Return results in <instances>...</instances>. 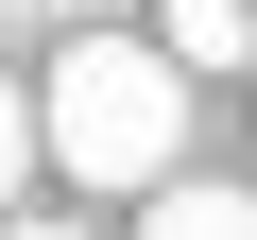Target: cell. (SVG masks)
Instances as JSON below:
<instances>
[{"mask_svg":"<svg viewBox=\"0 0 257 240\" xmlns=\"http://www.w3.org/2000/svg\"><path fill=\"white\" fill-rule=\"evenodd\" d=\"M0 240H86V223H0Z\"/></svg>","mask_w":257,"mask_h":240,"instance_id":"5b68a950","label":"cell"},{"mask_svg":"<svg viewBox=\"0 0 257 240\" xmlns=\"http://www.w3.org/2000/svg\"><path fill=\"white\" fill-rule=\"evenodd\" d=\"M155 52L172 69H257V18L240 0H155Z\"/></svg>","mask_w":257,"mask_h":240,"instance_id":"7a4b0ae2","label":"cell"},{"mask_svg":"<svg viewBox=\"0 0 257 240\" xmlns=\"http://www.w3.org/2000/svg\"><path fill=\"white\" fill-rule=\"evenodd\" d=\"M52 155V120H35V86H0V206H18V172Z\"/></svg>","mask_w":257,"mask_h":240,"instance_id":"277c9868","label":"cell"},{"mask_svg":"<svg viewBox=\"0 0 257 240\" xmlns=\"http://www.w3.org/2000/svg\"><path fill=\"white\" fill-rule=\"evenodd\" d=\"M35 120H52V155H69L86 189H172V155H189V69H172L155 35H69L52 86H35Z\"/></svg>","mask_w":257,"mask_h":240,"instance_id":"6da1fadb","label":"cell"},{"mask_svg":"<svg viewBox=\"0 0 257 240\" xmlns=\"http://www.w3.org/2000/svg\"><path fill=\"white\" fill-rule=\"evenodd\" d=\"M138 240H257V206H240V189H189V172H172V189H155V223H138Z\"/></svg>","mask_w":257,"mask_h":240,"instance_id":"3957f363","label":"cell"}]
</instances>
